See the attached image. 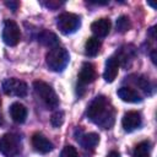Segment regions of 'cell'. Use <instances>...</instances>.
I'll return each mask as SVG.
<instances>
[{"label":"cell","mask_w":157,"mask_h":157,"mask_svg":"<svg viewBox=\"0 0 157 157\" xmlns=\"http://www.w3.org/2000/svg\"><path fill=\"white\" fill-rule=\"evenodd\" d=\"M91 31L93 32V34L98 38V37H105L109 31H110V21L109 18H98L96 21H93L91 23Z\"/></svg>","instance_id":"cell-11"},{"label":"cell","mask_w":157,"mask_h":157,"mask_svg":"<svg viewBox=\"0 0 157 157\" xmlns=\"http://www.w3.org/2000/svg\"><path fill=\"white\" fill-rule=\"evenodd\" d=\"M0 104H1V101H0Z\"/></svg>","instance_id":"cell-26"},{"label":"cell","mask_w":157,"mask_h":157,"mask_svg":"<svg viewBox=\"0 0 157 157\" xmlns=\"http://www.w3.org/2000/svg\"><path fill=\"white\" fill-rule=\"evenodd\" d=\"M97 77V72L94 69V65L91 63H83V65L81 66V70L78 72V83L80 87L88 85L91 82H93Z\"/></svg>","instance_id":"cell-9"},{"label":"cell","mask_w":157,"mask_h":157,"mask_svg":"<svg viewBox=\"0 0 157 157\" xmlns=\"http://www.w3.org/2000/svg\"><path fill=\"white\" fill-rule=\"evenodd\" d=\"M1 36H2V40L6 45H9V47L17 45L20 42V38H21V32H20L17 23L12 20H6L4 22Z\"/></svg>","instance_id":"cell-6"},{"label":"cell","mask_w":157,"mask_h":157,"mask_svg":"<svg viewBox=\"0 0 157 157\" xmlns=\"http://www.w3.org/2000/svg\"><path fill=\"white\" fill-rule=\"evenodd\" d=\"M77 141L80 142V145L86 148V150H93L98 142H99V135L96 132H88V134H83L80 137H77Z\"/></svg>","instance_id":"cell-17"},{"label":"cell","mask_w":157,"mask_h":157,"mask_svg":"<svg viewBox=\"0 0 157 157\" xmlns=\"http://www.w3.org/2000/svg\"><path fill=\"white\" fill-rule=\"evenodd\" d=\"M118 70H119V63L117 60L115 56H110L105 61V67H104V72H103V78L107 82H113L118 75Z\"/></svg>","instance_id":"cell-12"},{"label":"cell","mask_w":157,"mask_h":157,"mask_svg":"<svg viewBox=\"0 0 157 157\" xmlns=\"http://www.w3.org/2000/svg\"><path fill=\"white\" fill-rule=\"evenodd\" d=\"M2 91L7 96H15V97H25L28 91V86L26 82L17 80L15 77L6 78L2 82Z\"/></svg>","instance_id":"cell-7"},{"label":"cell","mask_w":157,"mask_h":157,"mask_svg":"<svg viewBox=\"0 0 157 157\" xmlns=\"http://www.w3.org/2000/svg\"><path fill=\"white\" fill-rule=\"evenodd\" d=\"M141 123H142L141 115L139 112H135V110H130V112L125 113L121 119V125H123L124 130L128 132H131V131L139 129L141 126Z\"/></svg>","instance_id":"cell-8"},{"label":"cell","mask_w":157,"mask_h":157,"mask_svg":"<svg viewBox=\"0 0 157 157\" xmlns=\"http://www.w3.org/2000/svg\"><path fill=\"white\" fill-rule=\"evenodd\" d=\"M131 27V23H130V20L128 16H120L118 20H117V31L120 32V33H124L126 31H129Z\"/></svg>","instance_id":"cell-20"},{"label":"cell","mask_w":157,"mask_h":157,"mask_svg":"<svg viewBox=\"0 0 157 157\" xmlns=\"http://www.w3.org/2000/svg\"><path fill=\"white\" fill-rule=\"evenodd\" d=\"M102 47V42L97 37H90L85 43V53L88 56H96Z\"/></svg>","instance_id":"cell-18"},{"label":"cell","mask_w":157,"mask_h":157,"mask_svg":"<svg viewBox=\"0 0 157 157\" xmlns=\"http://www.w3.org/2000/svg\"><path fill=\"white\" fill-rule=\"evenodd\" d=\"M50 123H52V125H53L54 128L61 126L63 123H64V112H61V110L55 112V113L52 115V118H50Z\"/></svg>","instance_id":"cell-21"},{"label":"cell","mask_w":157,"mask_h":157,"mask_svg":"<svg viewBox=\"0 0 157 157\" xmlns=\"http://www.w3.org/2000/svg\"><path fill=\"white\" fill-rule=\"evenodd\" d=\"M0 152L5 157H16L21 152L20 137L15 134H5L0 137Z\"/></svg>","instance_id":"cell-5"},{"label":"cell","mask_w":157,"mask_h":157,"mask_svg":"<svg viewBox=\"0 0 157 157\" xmlns=\"http://www.w3.org/2000/svg\"><path fill=\"white\" fill-rule=\"evenodd\" d=\"M119 98L124 102H128V103H137V102H141V96L137 93V91H135L134 88L131 87H120L118 91H117Z\"/></svg>","instance_id":"cell-15"},{"label":"cell","mask_w":157,"mask_h":157,"mask_svg":"<svg viewBox=\"0 0 157 157\" xmlns=\"http://www.w3.org/2000/svg\"><path fill=\"white\" fill-rule=\"evenodd\" d=\"M33 88L49 109H54L59 105V98L50 85H48L44 81H34Z\"/></svg>","instance_id":"cell-3"},{"label":"cell","mask_w":157,"mask_h":157,"mask_svg":"<svg viewBox=\"0 0 157 157\" xmlns=\"http://www.w3.org/2000/svg\"><path fill=\"white\" fill-rule=\"evenodd\" d=\"M32 145L40 153H48L53 150V144L43 134H39V132H36L32 136Z\"/></svg>","instance_id":"cell-10"},{"label":"cell","mask_w":157,"mask_h":157,"mask_svg":"<svg viewBox=\"0 0 157 157\" xmlns=\"http://www.w3.org/2000/svg\"><path fill=\"white\" fill-rule=\"evenodd\" d=\"M87 117L102 129H110L114 124V109L105 96H97L87 107Z\"/></svg>","instance_id":"cell-1"},{"label":"cell","mask_w":157,"mask_h":157,"mask_svg":"<svg viewBox=\"0 0 157 157\" xmlns=\"http://www.w3.org/2000/svg\"><path fill=\"white\" fill-rule=\"evenodd\" d=\"M5 5H6L7 7H10L12 11H16L17 7H18V2H17V1H6Z\"/></svg>","instance_id":"cell-23"},{"label":"cell","mask_w":157,"mask_h":157,"mask_svg":"<svg viewBox=\"0 0 157 157\" xmlns=\"http://www.w3.org/2000/svg\"><path fill=\"white\" fill-rule=\"evenodd\" d=\"M117 60L119 63V65L126 67V66H130L131 61L134 60L135 58V50L130 45H126V47H121L119 52H117Z\"/></svg>","instance_id":"cell-14"},{"label":"cell","mask_w":157,"mask_h":157,"mask_svg":"<svg viewBox=\"0 0 157 157\" xmlns=\"http://www.w3.org/2000/svg\"><path fill=\"white\" fill-rule=\"evenodd\" d=\"M59 157H77V151H76V148L74 146L67 145L61 150Z\"/></svg>","instance_id":"cell-22"},{"label":"cell","mask_w":157,"mask_h":157,"mask_svg":"<svg viewBox=\"0 0 157 157\" xmlns=\"http://www.w3.org/2000/svg\"><path fill=\"white\" fill-rule=\"evenodd\" d=\"M9 112H10V115L15 123H18V124L25 123V120L27 118V108L22 103H20V102L12 103L10 105Z\"/></svg>","instance_id":"cell-13"},{"label":"cell","mask_w":157,"mask_h":157,"mask_svg":"<svg viewBox=\"0 0 157 157\" xmlns=\"http://www.w3.org/2000/svg\"><path fill=\"white\" fill-rule=\"evenodd\" d=\"M69 60H70V55H69L67 50L59 45L55 48H52L45 55L47 66L52 71H55V72L63 71L67 66Z\"/></svg>","instance_id":"cell-2"},{"label":"cell","mask_w":157,"mask_h":157,"mask_svg":"<svg viewBox=\"0 0 157 157\" xmlns=\"http://www.w3.org/2000/svg\"><path fill=\"white\" fill-rule=\"evenodd\" d=\"M151 153V146L148 141H142L136 145L132 157H150Z\"/></svg>","instance_id":"cell-19"},{"label":"cell","mask_w":157,"mask_h":157,"mask_svg":"<svg viewBox=\"0 0 157 157\" xmlns=\"http://www.w3.org/2000/svg\"><path fill=\"white\" fill-rule=\"evenodd\" d=\"M107 157H120V155H119V152H117V151H110V152L107 155Z\"/></svg>","instance_id":"cell-24"},{"label":"cell","mask_w":157,"mask_h":157,"mask_svg":"<svg viewBox=\"0 0 157 157\" xmlns=\"http://www.w3.org/2000/svg\"><path fill=\"white\" fill-rule=\"evenodd\" d=\"M38 42H39L42 45L48 47V48L52 49V48L58 47V44H59V38H58V36H56L55 33L44 29V31H42V32L38 34Z\"/></svg>","instance_id":"cell-16"},{"label":"cell","mask_w":157,"mask_h":157,"mask_svg":"<svg viewBox=\"0 0 157 157\" xmlns=\"http://www.w3.org/2000/svg\"><path fill=\"white\" fill-rule=\"evenodd\" d=\"M151 59H152L153 64H156V52H155V50H153V52H152V54H151Z\"/></svg>","instance_id":"cell-25"},{"label":"cell","mask_w":157,"mask_h":157,"mask_svg":"<svg viewBox=\"0 0 157 157\" xmlns=\"http://www.w3.org/2000/svg\"><path fill=\"white\" fill-rule=\"evenodd\" d=\"M56 26L59 31L63 34H71L75 33L80 26H81V20L77 15L71 13V12H63L61 15L58 16L56 18Z\"/></svg>","instance_id":"cell-4"}]
</instances>
